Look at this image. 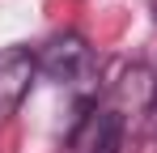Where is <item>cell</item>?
I'll list each match as a JSON object with an SVG mask.
<instances>
[{
    "label": "cell",
    "mask_w": 157,
    "mask_h": 153,
    "mask_svg": "<svg viewBox=\"0 0 157 153\" xmlns=\"http://www.w3.org/2000/svg\"><path fill=\"white\" fill-rule=\"evenodd\" d=\"M115 98H119V115H144V111H153L157 102V81L153 73L144 68V64H132L128 73L119 76V85H115Z\"/></svg>",
    "instance_id": "cell-3"
},
{
    "label": "cell",
    "mask_w": 157,
    "mask_h": 153,
    "mask_svg": "<svg viewBox=\"0 0 157 153\" xmlns=\"http://www.w3.org/2000/svg\"><path fill=\"white\" fill-rule=\"evenodd\" d=\"M34 73H38V60L30 47H0V124L17 115V106L34 85Z\"/></svg>",
    "instance_id": "cell-2"
},
{
    "label": "cell",
    "mask_w": 157,
    "mask_h": 153,
    "mask_svg": "<svg viewBox=\"0 0 157 153\" xmlns=\"http://www.w3.org/2000/svg\"><path fill=\"white\" fill-rule=\"evenodd\" d=\"M153 17H157V4H153Z\"/></svg>",
    "instance_id": "cell-4"
},
{
    "label": "cell",
    "mask_w": 157,
    "mask_h": 153,
    "mask_svg": "<svg viewBox=\"0 0 157 153\" xmlns=\"http://www.w3.org/2000/svg\"><path fill=\"white\" fill-rule=\"evenodd\" d=\"M34 60H38V73H43V76H51L55 85H68V89L85 85V81L94 76V68H98V64H94V51H89V43L81 38L77 30L51 34Z\"/></svg>",
    "instance_id": "cell-1"
}]
</instances>
